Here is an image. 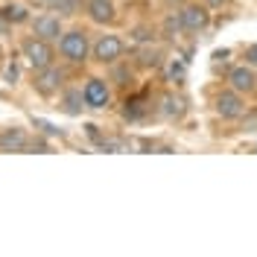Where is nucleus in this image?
I'll use <instances>...</instances> for the list:
<instances>
[{
	"mask_svg": "<svg viewBox=\"0 0 257 257\" xmlns=\"http://www.w3.org/2000/svg\"><path fill=\"white\" fill-rule=\"evenodd\" d=\"M91 32L82 30V27H70V30L62 32V38L56 41V50H59V62H64L67 67H82V64L91 62Z\"/></svg>",
	"mask_w": 257,
	"mask_h": 257,
	"instance_id": "1",
	"label": "nucleus"
},
{
	"mask_svg": "<svg viewBox=\"0 0 257 257\" xmlns=\"http://www.w3.org/2000/svg\"><path fill=\"white\" fill-rule=\"evenodd\" d=\"M67 79H70V67L64 62H56L44 70H32V91L41 99H56L70 85Z\"/></svg>",
	"mask_w": 257,
	"mask_h": 257,
	"instance_id": "2",
	"label": "nucleus"
},
{
	"mask_svg": "<svg viewBox=\"0 0 257 257\" xmlns=\"http://www.w3.org/2000/svg\"><path fill=\"white\" fill-rule=\"evenodd\" d=\"M21 59L30 70H44V67L59 62V50H56L53 41H44V38L30 32V35L21 38Z\"/></svg>",
	"mask_w": 257,
	"mask_h": 257,
	"instance_id": "3",
	"label": "nucleus"
},
{
	"mask_svg": "<svg viewBox=\"0 0 257 257\" xmlns=\"http://www.w3.org/2000/svg\"><path fill=\"white\" fill-rule=\"evenodd\" d=\"M123 56H126V41L117 32H99L91 44V62L102 64V67L123 62Z\"/></svg>",
	"mask_w": 257,
	"mask_h": 257,
	"instance_id": "4",
	"label": "nucleus"
},
{
	"mask_svg": "<svg viewBox=\"0 0 257 257\" xmlns=\"http://www.w3.org/2000/svg\"><path fill=\"white\" fill-rule=\"evenodd\" d=\"M82 99H85V108L91 111H108L114 102L111 82L105 76H88L82 82Z\"/></svg>",
	"mask_w": 257,
	"mask_h": 257,
	"instance_id": "5",
	"label": "nucleus"
},
{
	"mask_svg": "<svg viewBox=\"0 0 257 257\" xmlns=\"http://www.w3.org/2000/svg\"><path fill=\"white\" fill-rule=\"evenodd\" d=\"M213 111L222 120H242V114L248 111V105H245V96L240 91H234V88L225 85V88H219L213 94Z\"/></svg>",
	"mask_w": 257,
	"mask_h": 257,
	"instance_id": "6",
	"label": "nucleus"
},
{
	"mask_svg": "<svg viewBox=\"0 0 257 257\" xmlns=\"http://www.w3.org/2000/svg\"><path fill=\"white\" fill-rule=\"evenodd\" d=\"M178 12H181V27H184V32H190V35L208 32V27H210V6L208 3L190 0V3H184Z\"/></svg>",
	"mask_w": 257,
	"mask_h": 257,
	"instance_id": "7",
	"label": "nucleus"
},
{
	"mask_svg": "<svg viewBox=\"0 0 257 257\" xmlns=\"http://www.w3.org/2000/svg\"><path fill=\"white\" fill-rule=\"evenodd\" d=\"M82 12H85V18L94 24V27H114L117 24V3L114 0H85L82 3Z\"/></svg>",
	"mask_w": 257,
	"mask_h": 257,
	"instance_id": "8",
	"label": "nucleus"
},
{
	"mask_svg": "<svg viewBox=\"0 0 257 257\" xmlns=\"http://www.w3.org/2000/svg\"><path fill=\"white\" fill-rule=\"evenodd\" d=\"M228 88H234V91H240L242 96H251L257 94V67L251 64H234L231 70H228V79H225Z\"/></svg>",
	"mask_w": 257,
	"mask_h": 257,
	"instance_id": "9",
	"label": "nucleus"
},
{
	"mask_svg": "<svg viewBox=\"0 0 257 257\" xmlns=\"http://www.w3.org/2000/svg\"><path fill=\"white\" fill-rule=\"evenodd\" d=\"M30 30L32 35H38V38H44V41H59L64 32V24H62V15H56V12H41V15L30 18Z\"/></svg>",
	"mask_w": 257,
	"mask_h": 257,
	"instance_id": "10",
	"label": "nucleus"
},
{
	"mask_svg": "<svg viewBox=\"0 0 257 257\" xmlns=\"http://www.w3.org/2000/svg\"><path fill=\"white\" fill-rule=\"evenodd\" d=\"M32 144L30 132L21 126H6L0 128V152H27Z\"/></svg>",
	"mask_w": 257,
	"mask_h": 257,
	"instance_id": "11",
	"label": "nucleus"
},
{
	"mask_svg": "<svg viewBox=\"0 0 257 257\" xmlns=\"http://www.w3.org/2000/svg\"><path fill=\"white\" fill-rule=\"evenodd\" d=\"M85 108V99H82V85H67L62 94H59V111L67 117H79Z\"/></svg>",
	"mask_w": 257,
	"mask_h": 257,
	"instance_id": "12",
	"label": "nucleus"
},
{
	"mask_svg": "<svg viewBox=\"0 0 257 257\" xmlns=\"http://www.w3.org/2000/svg\"><path fill=\"white\" fill-rule=\"evenodd\" d=\"M158 111L164 120H178L181 114L187 111V105H184V96H178L176 91H167V94L158 99Z\"/></svg>",
	"mask_w": 257,
	"mask_h": 257,
	"instance_id": "13",
	"label": "nucleus"
},
{
	"mask_svg": "<svg viewBox=\"0 0 257 257\" xmlns=\"http://www.w3.org/2000/svg\"><path fill=\"white\" fill-rule=\"evenodd\" d=\"M161 64H164V50H161V47H152V44H146V47L138 50L135 67H144V70H158Z\"/></svg>",
	"mask_w": 257,
	"mask_h": 257,
	"instance_id": "14",
	"label": "nucleus"
},
{
	"mask_svg": "<svg viewBox=\"0 0 257 257\" xmlns=\"http://www.w3.org/2000/svg\"><path fill=\"white\" fill-rule=\"evenodd\" d=\"M184 76H187V62H184V59H170V62H167V79L170 82H181L184 79Z\"/></svg>",
	"mask_w": 257,
	"mask_h": 257,
	"instance_id": "15",
	"label": "nucleus"
},
{
	"mask_svg": "<svg viewBox=\"0 0 257 257\" xmlns=\"http://www.w3.org/2000/svg\"><path fill=\"white\" fill-rule=\"evenodd\" d=\"M47 3H50V9H56L59 15H76L85 0H47Z\"/></svg>",
	"mask_w": 257,
	"mask_h": 257,
	"instance_id": "16",
	"label": "nucleus"
},
{
	"mask_svg": "<svg viewBox=\"0 0 257 257\" xmlns=\"http://www.w3.org/2000/svg\"><path fill=\"white\" fill-rule=\"evenodd\" d=\"M144 114H146V102L144 99H138V96L126 99V108H123V117H126V120H141Z\"/></svg>",
	"mask_w": 257,
	"mask_h": 257,
	"instance_id": "17",
	"label": "nucleus"
},
{
	"mask_svg": "<svg viewBox=\"0 0 257 257\" xmlns=\"http://www.w3.org/2000/svg\"><path fill=\"white\" fill-rule=\"evenodd\" d=\"M3 15H6V21L9 24H21V21H30V15H27V9L24 6H9V9H0Z\"/></svg>",
	"mask_w": 257,
	"mask_h": 257,
	"instance_id": "18",
	"label": "nucleus"
},
{
	"mask_svg": "<svg viewBox=\"0 0 257 257\" xmlns=\"http://www.w3.org/2000/svg\"><path fill=\"white\" fill-rule=\"evenodd\" d=\"M257 128V111H245L242 114V132H254Z\"/></svg>",
	"mask_w": 257,
	"mask_h": 257,
	"instance_id": "19",
	"label": "nucleus"
},
{
	"mask_svg": "<svg viewBox=\"0 0 257 257\" xmlns=\"http://www.w3.org/2000/svg\"><path fill=\"white\" fill-rule=\"evenodd\" d=\"M35 126L41 128L44 135H59V138H62V132H59V128H56V126H50V123H44V120H35Z\"/></svg>",
	"mask_w": 257,
	"mask_h": 257,
	"instance_id": "20",
	"label": "nucleus"
},
{
	"mask_svg": "<svg viewBox=\"0 0 257 257\" xmlns=\"http://www.w3.org/2000/svg\"><path fill=\"white\" fill-rule=\"evenodd\" d=\"M245 62L251 64V67H257V44H251V47H245Z\"/></svg>",
	"mask_w": 257,
	"mask_h": 257,
	"instance_id": "21",
	"label": "nucleus"
},
{
	"mask_svg": "<svg viewBox=\"0 0 257 257\" xmlns=\"http://www.w3.org/2000/svg\"><path fill=\"white\" fill-rule=\"evenodd\" d=\"M15 79H18V64L12 62L9 67H6V82H9V85H15Z\"/></svg>",
	"mask_w": 257,
	"mask_h": 257,
	"instance_id": "22",
	"label": "nucleus"
},
{
	"mask_svg": "<svg viewBox=\"0 0 257 257\" xmlns=\"http://www.w3.org/2000/svg\"><path fill=\"white\" fill-rule=\"evenodd\" d=\"M202 3H208L210 9H216V6H225V0H202Z\"/></svg>",
	"mask_w": 257,
	"mask_h": 257,
	"instance_id": "23",
	"label": "nucleus"
},
{
	"mask_svg": "<svg viewBox=\"0 0 257 257\" xmlns=\"http://www.w3.org/2000/svg\"><path fill=\"white\" fill-rule=\"evenodd\" d=\"M254 152H257V144H254Z\"/></svg>",
	"mask_w": 257,
	"mask_h": 257,
	"instance_id": "24",
	"label": "nucleus"
}]
</instances>
